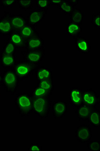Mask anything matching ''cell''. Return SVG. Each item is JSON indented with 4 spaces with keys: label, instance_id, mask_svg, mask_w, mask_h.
Listing matches in <instances>:
<instances>
[{
    "label": "cell",
    "instance_id": "obj_36",
    "mask_svg": "<svg viewBox=\"0 0 100 151\" xmlns=\"http://www.w3.org/2000/svg\"><path fill=\"white\" fill-rule=\"evenodd\" d=\"M0 96H1V89H0Z\"/></svg>",
    "mask_w": 100,
    "mask_h": 151
},
{
    "label": "cell",
    "instance_id": "obj_17",
    "mask_svg": "<svg viewBox=\"0 0 100 151\" xmlns=\"http://www.w3.org/2000/svg\"><path fill=\"white\" fill-rule=\"evenodd\" d=\"M9 40L17 48H26V40L20 33L11 32L9 35Z\"/></svg>",
    "mask_w": 100,
    "mask_h": 151
},
{
    "label": "cell",
    "instance_id": "obj_4",
    "mask_svg": "<svg viewBox=\"0 0 100 151\" xmlns=\"http://www.w3.org/2000/svg\"><path fill=\"white\" fill-rule=\"evenodd\" d=\"M19 81L13 69L6 70L2 73L1 85L6 92L12 95L15 94L19 86Z\"/></svg>",
    "mask_w": 100,
    "mask_h": 151
},
{
    "label": "cell",
    "instance_id": "obj_2",
    "mask_svg": "<svg viewBox=\"0 0 100 151\" xmlns=\"http://www.w3.org/2000/svg\"><path fill=\"white\" fill-rule=\"evenodd\" d=\"M50 96L32 98L33 112L41 119H45L49 117L51 101Z\"/></svg>",
    "mask_w": 100,
    "mask_h": 151
},
{
    "label": "cell",
    "instance_id": "obj_28",
    "mask_svg": "<svg viewBox=\"0 0 100 151\" xmlns=\"http://www.w3.org/2000/svg\"><path fill=\"white\" fill-rule=\"evenodd\" d=\"M35 4L37 9L46 10H48L50 5L49 0H36L35 1Z\"/></svg>",
    "mask_w": 100,
    "mask_h": 151
},
{
    "label": "cell",
    "instance_id": "obj_13",
    "mask_svg": "<svg viewBox=\"0 0 100 151\" xmlns=\"http://www.w3.org/2000/svg\"><path fill=\"white\" fill-rule=\"evenodd\" d=\"M76 49L79 52L83 54L90 52L91 45L90 42L84 36H79L76 38Z\"/></svg>",
    "mask_w": 100,
    "mask_h": 151
},
{
    "label": "cell",
    "instance_id": "obj_20",
    "mask_svg": "<svg viewBox=\"0 0 100 151\" xmlns=\"http://www.w3.org/2000/svg\"><path fill=\"white\" fill-rule=\"evenodd\" d=\"M19 33L26 40L31 38L40 36L39 33L37 31L36 28L28 24L23 28Z\"/></svg>",
    "mask_w": 100,
    "mask_h": 151
},
{
    "label": "cell",
    "instance_id": "obj_25",
    "mask_svg": "<svg viewBox=\"0 0 100 151\" xmlns=\"http://www.w3.org/2000/svg\"><path fill=\"white\" fill-rule=\"evenodd\" d=\"M74 8V6L69 2V0H63L58 6V8L61 12L68 15L72 12Z\"/></svg>",
    "mask_w": 100,
    "mask_h": 151
},
{
    "label": "cell",
    "instance_id": "obj_10",
    "mask_svg": "<svg viewBox=\"0 0 100 151\" xmlns=\"http://www.w3.org/2000/svg\"><path fill=\"white\" fill-rule=\"evenodd\" d=\"M83 90L79 88H71L69 91V100L71 106L78 108L83 105Z\"/></svg>",
    "mask_w": 100,
    "mask_h": 151
},
{
    "label": "cell",
    "instance_id": "obj_33",
    "mask_svg": "<svg viewBox=\"0 0 100 151\" xmlns=\"http://www.w3.org/2000/svg\"><path fill=\"white\" fill-rule=\"evenodd\" d=\"M50 5H52L59 6L61 3V0H50Z\"/></svg>",
    "mask_w": 100,
    "mask_h": 151
},
{
    "label": "cell",
    "instance_id": "obj_9",
    "mask_svg": "<svg viewBox=\"0 0 100 151\" xmlns=\"http://www.w3.org/2000/svg\"><path fill=\"white\" fill-rule=\"evenodd\" d=\"M47 10L34 8L30 11L27 19L28 24L32 26H36L41 23L45 19Z\"/></svg>",
    "mask_w": 100,
    "mask_h": 151
},
{
    "label": "cell",
    "instance_id": "obj_19",
    "mask_svg": "<svg viewBox=\"0 0 100 151\" xmlns=\"http://www.w3.org/2000/svg\"><path fill=\"white\" fill-rule=\"evenodd\" d=\"M35 75L37 81L46 79H53L52 70L49 68L40 67L35 70Z\"/></svg>",
    "mask_w": 100,
    "mask_h": 151
},
{
    "label": "cell",
    "instance_id": "obj_1",
    "mask_svg": "<svg viewBox=\"0 0 100 151\" xmlns=\"http://www.w3.org/2000/svg\"><path fill=\"white\" fill-rule=\"evenodd\" d=\"M14 104L20 116H29L33 112L32 97L29 93H18L14 100Z\"/></svg>",
    "mask_w": 100,
    "mask_h": 151
},
{
    "label": "cell",
    "instance_id": "obj_27",
    "mask_svg": "<svg viewBox=\"0 0 100 151\" xmlns=\"http://www.w3.org/2000/svg\"><path fill=\"white\" fill-rule=\"evenodd\" d=\"M19 8L23 10H29L33 7V1L32 0H19L17 1Z\"/></svg>",
    "mask_w": 100,
    "mask_h": 151
},
{
    "label": "cell",
    "instance_id": "obj_26",
    "mask_svg": "<svg viewBox=\"0 0 100 151\" xmlns=\"http://www.w3.org/2000/svg\"><path fill=\"white\" fill-rule=\"evenodd\" d=\"M37 86L43 88L47 91L53 92L54 90V82L53 79H46L41 81H37Z\"/></svg>",
    "mask_w": 100,
    "mask_h": 151
},
{
    "label": "cell",
    "instance_id": "obj_34",
    "mask_svg": "<svg viewBox=\"0 0 100 151\" xmlns=\"http://www.w3.org/2000/svg\"><path fill=\"white\" fill-rule=\"evenodd\" d=\"M69 1L74 7L77 5L79 3V1H76V0H69Z\"/></svg>",
    "mask_w": 100,
    "mask_h": 151
},
{
    "label": "cell",
    "instance_id": "obj_30",
    "mask_svg": "<svg viewBox=\"0 0 100 151\" xmlns=\"http://www.w3.org/2000/svg\"><path fill=\"white\" fill-rule=\"evenodd\" d=\"M17 4V1L16 0H5L0 1V6L3 9L12 8L14 6Z\"/></svg>",
    "mask_w": 100,
    "mask_h": 151
},
{
    "label": "cell",
    "instance_id": "obj_16",
    "mask_svg": "<svg viewBox=\"0 0 100 151\" xmlns=\"http://www.w3.org/2000/svg\"><path fill=\"white\" fill-rule=\"evenodd\" d=\"M17 57L12 55H1L0 65L2 68L6 70L13 69L16 63Z\"/></svg>",
    "mask_w": 100,
    "mask_h": 151
},
{
    "label": "cell",
    "instance_id": "obj_35",
    "mask_svg": "<svg viewBox=\"0 0 100 151\" xmlns=\"http://www.w3.org/2000/svg\"><path fill=\"white\" fill-rule=\"evenodd\" d=\"M1 80H2V73L0 72V86L1 85Z\"/></svg>",
    "mask_w": 100,
    "mask_h": 151
},
{
    "label": "cell",
    "instance_id": "obj_22",
    "mask_svg": "<svg viewBox=\"0 0 100 151\" xmlns=\"http://www.w3.org/2000/svg\"><path fill=\"white\" fill-rule=\"evenodd\" d=\"M92 108L84 104L76 108V113L78 119L80 121H88Z\"/></svg>",
    "mask_w": 100,
    "mask_h": 151
},
{
    "label": "cell",
    "instance_id": "obj_7",
    "mask_svg": "<svg viewBox=\"0 0 100 151\" xmlns=\"http://www.w3.org/2000/svg\"><path fill=\"white\" fill-rule=\"evenodd\" d=\"M69 104L65 101L54 100L51 102L52 113L55 119H61L68 112Z\"/></svg>",
    "mask_w": 100,
    "mask_h": 151
},
{
    "label": "cell",
    "instance_id": "obj_21",
    "mask_svg": "<svg viewBox=\"0 0 100 151\" xmlns=\"http://www.w3.org/2000/svg\"><path fill=\"white\" fill-rule=\"evenodd\" d=\"M88 121L91 125L95 128L100 127V110L97 107L91 109Z\"/></svg>",
    "mask_w": 100,
    "mask_h": 151
},
{
    "label": "cell",
    "instance_id": "obj_5",
    "mask_svg": "<svg viewBox=\"0 0 100 151\" xmlns=\"http://www.w3.org/2000/svg\"><path fill=\"white\" fill-rule=\"evenodd\" d=\"M24 60L35 65H40L45 57V48L21 52Z\"/></svg>",
    "mask_w": 100,
    "mask_h": 151
},
{
    "label": "cell",
    "instance_id": "obj_11",
    "mask_svg": "<svg viewBox=\"0 0 100 151\" xmlns=\"http://www.w3.org/2000/svg\"><path fill=\"white\" fill-rule=\"evenodd\" d=\"M12 14L6 11L3 16L0 18V35L9 36L12 32L11 16Z\"/></svg>",
    "mask_w": 100,
    "mask_h": 151
},
{
    "label": "cell",
    "instance_id": "obj_18",
    "mask_svg": "<svg viewBox=\"0 0 100 151\" xmlns=\"http://www.w3.org/2000/svg\"><path fill=\"white\" fill-rule=\"evenodd\" d=\"M69 22L75 23L81 26L85 20V13L81 9L74 7L72 12L69 14Z\"/></svg>",
    "mask_w": 100,
    "mask_h": 151
},
{
    "label": "cell",
    "instance_id": "obj_29",
    "mask_svg": "<svg viewBox=\"0 0 100 151\" xmlns=\"http://www.w3.org/2000/svg\"><path fill=\"white\" fill-rule=\"evenodd\" d=\"M87 147L90 151H100V141H90L87 143Z\"/></svg>",
    "mask_w": 100,
    "mask_h": 151
},
{
    "label": "cell",
    "instance_id": "obj_6",
    "mask_svg": "<svg viewBox=\"0 0 100 151\" xmlns=\"http://www.w3.org/2000/svg\"><path fill=\"white\" fill-rule=\"evenodd\" d=\"M75 136L77 142L84 145L91 141L93 134L90 125L81 124L76 127Z\"/></svg>",
    "mask_w": 100,
    "mask_h": 151
},
{
    "label": "cell",
    "instance_id": "obj_23",
    "mask_svg": "<svg viewBox=\"0 0 100 151\" xmlns=\"http://www.w3.org/2000/svg\"><path fill=\"white\" fill-rule=\"evenodd\" d=\"M0 55H12L17 57V48L9 39L6 41L4 46L1 50Z\"/></svg>",
    "mask_w": 100,
    "mask_h": 151
},
{
    "label": "cell",
    "instance_id": "obj_12",
    "mask_svg": "<svg viewBox=\"0 0 100 151\" xmlns=\"http://www.w3.org/2000/svg\"><path fill=\"white\" fill-rule=\"evenodd\" d=\"M11 32L19 33L26 25L28 24L27 18L22 14L15 15L14 14L11 16Z\"/></svg>",
    "mask_w": 100,
    "mask_h": 151
},
{
    "label": "cell",
    "instance_id": "obj_32",
    "mask_svg": "<svg viewBox=\"0 0 100 151\" xmlns=\"http://www.w3.org/2000/svg\"><path fill=\"white\" fill-rule=\"evenodd\" d=\"M42 150L41 145L38 144H31L28 148V150L29 151H41Z\"/></svg>",
    "mask_w": 100,
    "mask_h": 151
},
{
    "label": "cell",
    "instance_id": "obj_24",
    "mask_svg": "<svg viewBox=\"0 0 100 151\" xmlns=\"http://www.w3.org/2000/svg\"><path fill=\"white\" fill-rule=\"evenodd\" d=\"M32 98H38L50 96L52 94V92L47 91L43 88L35 85L33 87L32 91L30 94Z\"/></svg>",
    "mask_w": 100,
    "mask_h": 151
},
{
    "label": "cell",
    "instance_id": "obj_3",
    "mask_svg": "<svg viewBox=\"0 0 100 151\" xmlns=\"http://www.w3.org/2000/svg\"><path fill=\"white\" fill-rule=\"evenodd\" d=\"M40 67V65L31 64L25 60H18L16 63L13 70L20 82L26 80L33 72Z\"/></svg>",
    "mask_w": 100,
    "mask_h": 151
},
{
    "label": "cell",
    "instance_id": "obj_31",
    "mask_svg": "<svg viewBox=\"0 0 100 151\" xmlns=\"http://www.w3.org/2000/svg\"><path fill=\"white\" fill-rule=\"evenodd\" d=\"M91 23L94 27L97 29L100 28V12H97L96 13H93L92 15Z\"/></svg>",
    "mask_w": 100,
    "mask_h": 151
},
{
    "label": "cell",
    "instance_id": "obj_8",
    "mask_svg": "<svg viewBox=\"0 0 100 151\" xmlns=\"http://www.w3.org/2000/svg\"><path fill=\"white\" fill-rule=\"evenodd\" d=\"M83 104L94 108L100 104V96L91 88L83 90Z\"/></svg>",
    "mask_w": 100,
    "mask_h": 151
},
{
    "label": "cell",
    "instance_id": "obj_14",
    "mask_svg": "<svg viewBox=\"0 0 100 151\" xmlns=\"http://www.w3.org/2000/svg\"><path fill=\"white\" fill-rule=\"evenodd\" d=\"M65 32L67 35L76 40L79 36H81L82 32V27L79 24L69 22L65 26Z\"/></svg>",
    "mask_w": 100,
    "mask_h": 151
},
{
    "label": "cell",
    "instance_id": "obj_15",
    "mask_svg": "<svg viewBox=\"0 0 100 151\" xmlns=\"http://www.w3.org/2000/svg\"><path fill=\"white\" fill-rule=\"evenodd\" d=\"M44 41L41 36L34 37L28 40L26 42V50H40L44 48Z\"/></svg>",
    "mask_w": 100,
    "mask_h": 151
}]
</instances>
